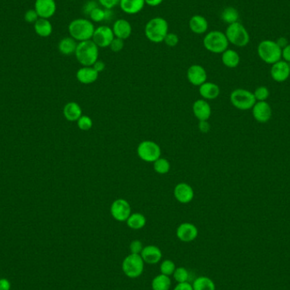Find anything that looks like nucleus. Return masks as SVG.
I'll list each match as a JSON object with an SVG mask.
<instances>
[{"instance_id":"f257e3e1","label":"nucleus","mask_w":290,"mask_h":290,"mask_svg":"<svg viewBox=\"0 0 290 290\" xmlns=\"http://www.w3.org/2000/svg\"><path fill=\"white\" fill-rule=\"evenodd\" d=\"M94 30L95 27L93 21L85 18H78L71 20L68 26L70 37L74 38L78 43L91 40Z\"/></svg>"},{"instance_id":"f03ea898","label":"nucleus","mask_w":290,"mask_h":290,"mask_svg":"<svg viewBox=\"0 0 290 290\" xmlns=\"http://www.w3.org/2000/svg\"><path fill=\"white\" fill-rule=\"evenodd\" d=\"M168 33L169 25L167 20L163 17L157 16L152 18L145 25V37L152 43H163Z\"/></svg>"},{"instance_id":"7ed1b4c3","label":"nucleus","mask_w":290,"mask_h":290,"mask_svg":"<svg viewBox=\"0 0 290 290\" xmlns=\"http://www.w3.org/2000/svg\"><path fill=\"white\" fill-rule=\"evenodd\" d=\"M99 49L92 40L78 43L75 52L77 60L83 66H93L99 60Z\"/></svg>"},{"instance_id":"20e7f679","label":"nucleus","mask_w":290,"mask_h":290,"mask_svg":"<svg viewBox=\"0 0 290 290\" xmlns=\"http://www.w3.org/2000/svg\"><path fill=\"white\" fill-rule=\"evenodd\" d=\"M257 55L263 62L273 65L282 59V48L276 41L265 39L259 43Z\"/></svg>"},{"instance_id":"39448f33","label":"nucleus","mask_w":290,"mask_h":290,"mask_svg":"<svg viewBox=\"0 0 290 290\" xmlns=\"http://www.w3.org/2000/svg\"><path fill=\"white\" fill-rule=\"evenodd\" d=\"M203 45L205 50L213 54H223L228 50L229 42L225 33L222 31H210L205 34L203 39Z\"/></svg>"},{"instance_id":"423d86ee","label":"nucleus","mask_w":290,"mask_h":290,"mask_svg":"<svg viewBox=\"0 0 290 290\" xmlns=\"http://www.w3.org/2000/svg\"><path fill=\"white\" fill-rule=\"evenodd\" d=\"M226 37L231 44L243 48L250 43V36L247 29L242 23L236 22L228 25L226 29Z\"/></svg>"},{"instance_id":"0eeeda50","label":"nucleus","mask_w":290,"mask_h":290,"mask_svg":"<svg viewBox=\"0 0 290 290\" xmlns=\"http://www.w3.org/2000/svg\"><path fill=\"white\" fill-rule=\"evenodd\" d=\"M144 261L140 255L130 254L123 260L122 269L124 274L129 278H138L143 274Z\"/></svg>"},{"instance_id":"6e6552de","label":"nucleus","mask_w":290,"mask_h":290,"mask_svg":"<svg viewBox=\"0 0 290 290\" xmlns=\"http://www.w3.org/2000/svg\"><path fill=\"white\" fill-rule=\"evenodd\" d=\"M230 102L238 110H249L252 109L257 101L252 92L244 88H237L230 93Z\"/></svg>"},{"instance_id":"1a4fd4ad","label":"nucleus","mask_w":290,"mask_h":290,"mask_svg":"<svg viewBox=\"0 0 290 290\" xmlns=\"http://www.w3.org/2000/svg\"><path fill=\"white\" fill-rule=\"evenodd\" d=\"M137 153L138 157L145 162L154 163L160 158L161 149L160 145L154 141L145 140L138 144Z\"/></svg>"},{"instance_id":"9d476101","label":"nucleus","mask_w":290,"mask_h":290,"mask_svg":"<svg viewBox=\"0 0 290 290\" xmlns=\"http://www.w3.org/2000/svg\"><path fill=\"white\" fill-rule=\"evenodd\" d=\"M110 214L112 218L117 222H127L132 214V207L128 200L124 199H117L114 200L110 206Z\"/></svg>"},{"instance_id":"9b49d317","label":"nucleus","mask_w":290,"mask_h":290,"mask_svg":"<svg viewBox=\"0 0 290 290\" xmlns=\"http://www.w3.org/2000/svg\"><path fill=\"white\" fill-rule=\"evenodd\" d=\"M115 38L112 28L108 26H100L95 28L93 38L91 40L95 43L99 48H108Z\"/></svg>"},{"instance_id":"f8f14e48","label":"nucleus","mask_w":290,"mask_h":290,"mask_svg":"<svg viewBox=\"0 0 290 290\" xmlns=\"http://www.w3.org/2000/svg\"><path fill=\"white\" fill-rule=\"evenodd\" d=\"M251 110L253 117L259 123H268L273 116V110L267 101H257Z\"/></svg>"},{"instance_id":"ddd939ff","label":"nucleus","mask_w":290,"mask_h":290,"mask_svg":"<svg viewBox=\"0 0 290 290\" xmlns=\"http://www.w3.org/2000/svg\"><path fill=\"white\" fill-rule=\"evenodd\" d=\"M270 74L276 83H284L290 77L289 64L283 60L274 63L271 67Z\"/></svg>"},{"instance_id":"4468645a","label":"nucleus","mask_w":290,"mask_h":290,"mask_svg":"<svg viewBox=\"0 0 290 290\" xmlns=\"http://www.w3.org/2000/svg\"><path fill=\"white\" fill-rule=\"evenodd\" d=\"M176 235L182 242L189 243L197 238L199 231L193 223H183L178 226L176 231Z\"/></svg>"},{"instance_id":"2eb2a0df","label":"nucleus","mask_w":290,"mask_h":290,"mask_svg":"<svg viewBox=\"0 0 290 290\" xmlns=\"http://www.w3.org/2000/svg\"><path fill=\"white\" fill-rule=\"evenodd\" d=\"M34 10L39 18L50 19L55 15L57 5L55 0H36Z\"/></svg>"},{"instance_id":"dca6fc26","label":"nucleus","mask_w":290,"mask_h":290,"mask_svg":"<svg viewBox=\"0 0 290 290\" xmlns=\"http://www.w3.org/2000/svg\"><path fill=\"white\" fill-rule=\"evenodd\" d=\"M187 78L192 85L200 87L207 80V72L202 65H193L187 70Z\"/></svg>"},{"instance_id":"f3484780","label":"nucleus","mask_w":290,"mask_h":290,"mask_svg":"<svg viewBox=\"0 0 290 290\" xmlns=\"http://www.w3.org/2000/svg\"><path fill=\"white\" fill-rule=\"evenodd\" d=\"M174 196L181 204H188L194 200L195 192L188 183H180L177 184L174 188Z\"/></svg>"},{"instance_id":"a211bd4d","label":"nucleus","mask_w":290,"mask_h":290,"mask_svg":"<svg viewBox=\"0 0 290 290\" xmlns=\"http://www.w3.org/2000/svg\"><path fill=\"white\" fill-rule=\"evenodd\" d=\"M113 33L115 38H120L123 40H126L130 38L133 33V28L131 23L125 19H118L113 23L112 26Z\"/></svg>"},{"instance_id":"6ab92c4d","label":"nucleus","mask_w":290,"mask_h":290,"mask_svg":"<svg viewBox=\"0 0 290 290\" xmlns=\"http://www.w3.org/2000/svg\"><path fill=\"white\" fill-rule=\"evenodd\" d=\"M140 255L145 264L156 265L162 258V252L160 248L155 245H147L143 247Z\"/></svg>"},{"instance_id":"aec40b11","label":"nucleus","mask_w":290,"mask_h":290,"mask_svg":"<svg viewBox=\"0 0 290 290\" xmlns=\"http://www.w3.org/2000/svg\"><path fill=\"white\" fill-rule=\"evenodd\" d=\"M193 112L199 120H208L211 115V107L207 100H198L194 103Z\"/></svg>"},{"instance_id":"412c9836","label":"nucleus","mask_w":290,"mask_h":290,"mask_svg":"<svg viewBox=\"0 0 290 290\" xmlns=\"http://www.w3.org/2000/svg\"><path fill=\"white\" fill-rule=\"evenodd\" d=\"M188 27L192 33L197 35H202L207 33L209 28V23L206 18L203 15H195L190 18Z\"/></svg>"},{"instance_id":"4be33fe9","label":"nucleus","mask_w":290,"mask_h":290,"mask_svg":"<svg viewBox=\"0 0 290 290\" xmlns=\"http://www.w3.org/2000/svg\"><path fill=\"white\" fill-rule=\"evenodd\" d=\"M120 10L127 15H137L143 10L144 0H120L119 4Z\"/></svg>"},{"instance_id":"5701e85b","label":"nucleus","mask_w":290,"mask_h":290,"mask_svg":"<svg viewBox=\"0 0 290 290\" xmlns=\"http://www.w3.org/2000/svg\"><path fill=\"white\" fill-rule=\"evenodd\" d=\"M99 74L93 66H83L77 72V79L83 84H92L99 78Z\"/></svg>"},{"instance_id":"b1692460","label":"nucleus","mask_w":290,"mask_h":290,"mask_svg":"<svg viewBox=\"0 0 290 290\" xmlns=\"http://www.w3.org/2000/svg\"><path fill=\"white\" fill-rule=\"evenodd\" d=\"M221 89L218 84L210 82H205L200 86V94L205 100H213L220 95Z\"/></svg>"},{"instance_id":"393cba45","label":"nucleus","mask_w":290,"mask_h":290,"mask_svg":"<svg viewBox=\"0 0 290 290\" xmlns=\"http://www.w3.org/2000/svg\"><path fill=\"white\" fill-rule=\"evenodd\" d=\"M63 115L69 122H78V119L83 115V110L78 103L69 102L63 109Z\"/></svg>"},{"instance_id":"a878e982","label":"nucleus","mask_w":290,"mask_h":290,"mask_svg":"<svg viewBox=\"0 0 290 290\" xmlns=\"http://www.w3.org/2000/svg\"><path fill=\"white\" fill-rule=\"evenodd\" d=\"M222 61L226 67L233 69L238 67L240 63V56L235 50L228 49L222 54Z\"/></svg>"},{"instance_id":"bb28decb","label":"nucleus","mask_w":290,"mask_h":290,"mask_svg":"<svg viewBox=\"0 0 290 290\" xmlns=\"http://www.w3.org/2000/svg\"><path fill=\"white\" fill-rule=\"evenodd\" d=\"M34 31L39 37L48 38L53 33L52 23L50 22L49 19L39 18L34 23Z\"/></svg>"},{"instance_id":"cd10ccee","label":"nucleus","mask_w":290,"mask_h":290,"mask_svg":"<svg viewBox=\"0 0 290 290\" xmlns=\"http://www.w3.org/2000/svg\"><path fill=\"white\" fill-rule=\"evenodd\" d=\"M78 43L71 37H65L60 41L58 50L64 55H75Z\"/></svg>"},{"instance_id":"c85d7f7f","label":"nucleus","mask_w":290,"mask_h":290,"mask_svg":"<svg viewBox=\"0 0 290 290\" xmlns=\"http://www.w3.org/2000/svg\"><path fill=\"white\" fill-rule=\"evenodd\" d=\"M127 225L128 228L133 229V230H139L144 228L147 223L145 215L142 213H132L130 216L127 220Z\"/></svg>"},{"instance_id":"c756f323","label":"nucleus","mask_w":290,"mask_h":290,"mask_svg":"<svg viewBox=\"0 0 290 290\" xmlns=\"http://www.w3.org/2000/svg\"><path fill=\"white\" fill-rule=\"evenodd\" d=\"M172 287V280L169 276L159 274L153 278L151 288L153 290H170Z\"/></svg>"},{"instance_id":"7c9ffc66","label":"nucleus","mask_w":290,"mask_h":290,"mask_svg":"<svg viewBox=\"0 0 290 290\" xmlns=\"http://www.w3.org/2000/svg\"><path fill=\"white\" fill-rule=\"evenodd\" d=\"M221 18L224 22L231 25L233 23L238 22V19H239V13L236 8L228 6L223 10V12L221 14Z\"/></svg>"},{"instance_id":"2f4dec72","label":"nucleus","mask_w":290,"mask_h":290,"mask_svg":"<svg viewBox=\"0 0 290 290\" xmlns=\"http://www.w3.org/2000/svg\"><path fill=\"white\" fill-rule=\"evenodd\" d=\"M194 290H215V283L212 279H210L205 276H200L194 281Z\"/></svg>"},{"instance_id":"473e14b6","label":"nucleus","mask_w":290,"mask_h":290,"mask_svg":"<svg viewBox=\"0 0 290 290\" xmlns=\"http://www.w3.org/2000/svg\"><path fill=\"white\" fill-rule=\"evenodd\" d=\"M110 10H107L105 8H100L96 6L93 10H91L89 13V17L93 22H102L104 20H107L110 15Z\"/></svg>"},{"instance_id":"72a5a7b5","label":"nucleus","mask_w":290,"mask_h":290,"mask_svg":"<svg viewBox=\"0 0 290 290\" xmlns=\"http://www.w3.org/2000/svg\"><path fill=\"white\" fill-rule=\"evenodd\" d=\"M170 162L165 158H159L158 160H155V162H154V170L158 174H161V175L166 174V173L170 172Z\"/></svg>"},{"instance_id":"f704fd0d","label":"nucleus","mask_w":290,"mask_h":290,"mask_svg":"<svg viewBox=\"0 0 290 290\" xmlns=\"http://www.w3.org/2000/svg\"><path fill=\"white\" fill-rule=\"evenodd\" d=\"M173 276L177 283H185V282H188L189 273L185 268L180 267V268H176L175 272L173 273Z\"/></svg>"},{"instance_id":"c9c22d12","label":"nucleus","mask_w":290,"mask_h":290,"mask_svg":"<svg viewBox=\"0 0 290 290\" xmlns=\"http://www.w3.org/2000/svg\"><path fill=\"white\" fill-rule=\"evenodd\" d=\"M175 263L173 262L172 260H163L160 264V270L161 274L165 276H173V273L176 270Z\"/></svg>"},{"instance_id":"e433bc0d","label":"nucleus","mask_w":290,"mask_h":290,"mask_svg":"<svg viewBox=\"0 0 290 290\" xmlns=\"http://www.w3.org/2000/svg\"><path fill=\"white\" fill-rule=\"evenodd\" d=\"M253 93L256 101H267L270 96V91L265 86L258 87Z\"/></svg>"},{"instance_id":"4c0bfd02","label":"nucleus","mask_w":290,"mask_h":290,"mask_svg":"<svg viewBox=\"0 0 290 290\" xmlns=\"http://www.w3.org/2000/svg\"><path fill=\"white\" fill-rule=\"evenodd\" d=\"M77 123L78 128L82 131L90 130L93 127V120L88 115H82Z\"/></svg>"},{"instance_id":"58836bf2","label":"nucleus","mask_w":290,"mask_h":290,"mask_svg":"<svg viewBox=\"0 0 290 290\" xmlns=\"http://www.w3.org/2000/svg\"><path fill=\"white\" fill-rule=\"evenodd\" d=\"M164 43L171 48L176 47L179 43V37L174 33H168L164 39Z\"/></svg>"},{"instance_id":"ea45409f","label":"nucleus","mask_w":290,"mask_h":290,"mask_svg":"<svg viewBox=\"0 0 290 290\" xmlns=\"http://www.w3.org/2000/svg\"><path fill=\"white\" fill-rule=\"evenodd\" d=\"M125 46V40L120 39V38H115L113 39L112 42L110 43L109 48L111 50V51L115 53L120 52L124 48Z\"/></svg>"},{"instance_id":"a19ab883","label":"nucleus","mask_w":290,"mask_h":290,"mask_svg":"<svg viewBox=\"0 0 290 290\" xmlns=\"http://www.w3.org/2000/svg\"><path fill=\"white\" fill-rule=\"evenodd\" d=\"M129 249H130L131 254L140 255L143 249V243L141 242L140 240H138V239L133 240V242L131 243Z\"/></svg>"},{"instance_id":"79ce46f5","label":"nucleus","mask_w":290,"mask_h":290,"mask_svg":"<svg viewBox=\"0 0 290 290\" xmlns=\"http://www.w3.org/2000/svg\"><path fill=\"white\" fill-rule=\"evenodd\" d=\"M24 19L27 22L35 23L39 19V16H38V13L36 12V10L33 9V10H28L25 13Z\"/></svg>"},{"instance_id":"37998d69","label":"nucleus","mask_w":290,"mask_h":290,"mask_svg":"<svg viewBox=\"0 0 290 290\" xmlns=\"http://www.w3.org/2000/svg\"><path fill=\"white\" fill-rule=\"evenodd\" d=\"M120 0H98V2L103 8L107 10H112L113 8L120 4Z\"/></svg>"},{"instance_id":"c03bdc74","label":"nucleus","mask_w":290,"mask_h":290,"mask_svg":"<svg viewBox=\"0 0 290 290\" xmlns=\"http://www.w3.org/2000/svg\"><path fill=\"white\" fill-rule=\"evenodd\" d=\"M199 129H200L201 133H209V131H210V123H208V120H200V123H199Z\"/></svg>"},{"instance_id":"a18cd8bd","label":"nucleus","mask_w":290,"mask_h":290,"mask_svg":"<svg viewBox=\"0 0 290 290\" xmlns=\"http://www.w3.org/2000/svg\"><path fill=\"white\" fill-rule=\"evenodd\" d=\"M282 59L284 61L290 63V43L288 45H286L284 48L282 49Z\"/></svg>"},{"instance_id":"49530a36","label":"nucleus","mask_w":290,"mask_h":290,"mask_svg":"<svg viewBox=\"0 0 290 290\" xmlns=\"http://www.w3.org/2000/svg\"><path fill=\"white\" fill-rule=\"evenodd\" d=\"M173 290H194L193 286L188 282L178 283Z\"/></svg>"},{"instance_id":"de8ad7c7","label":"nucleus","mask_w":290,"mask_h":290,"mask_svg":"<svg viewBox=\"0 0 290 290\" xmlns=\"http://www.w3.org/2000/svg\"><path fill=\"white\" fill-rule=\"evenodd\" d=\"M93 68L98 73L102 72L105 69V64L102 60H98L93 65Z\"/></svg>"},{"instance_id":"09e8293b","label":"nucleus","mask_w":290,"mask_h":290,"mask_svg":"<svg viewBox=\"0 0 290 290\" xmlns=\"http://www.w3.org/2000/svg\"><path fill=\"white\" fill-rule=\"evenodd\" d=\"M11 288V283L10 281L6 278H1L0 279V290H10Z\"/></svg>"},{"instance_id":"8fccbe9b","label":"nucleus","mask_w":290,"mask_h":290,"mask_svg":"<svg viewBox=\"0 0 290 290\" xmlns=\"http://www.w3.org/2000/svg\"><path fill=\"white\" fill-rule=\"evenodd\" d=\"M144 1L145 5L151 6V7L159 6V5H161L163 2V0H144Z\"/></svg>"},{"instance_id":"3c124183","label":"nucleus","mask_w":290,"mask_h":290,"mask_svg":"<svg viewBox=\"0 0 290 290\" xmlns=\"http://www.w3.org/2000/svg\"><path fill=\"white\" fill-rule=\"evenodd\" d=\"M276 42L278 43V45L280 46L282 49L284 48L286 45H288V42H287V39H286L285 38H279Z\"/></svg>"},{"instance_id":"603ef678","label":"nucleus","mask_w":290,"mask_h":290,"mask_svg":"<svg viewBox=\"0 0 290 290\" xmlns=\"http://www.w3.org/2000/svg\"><path fill=\"white\" fill-rule=\"evenodd\" d=\"M70 1H76V0H70Z\"/></svg>"}]
</instances>
